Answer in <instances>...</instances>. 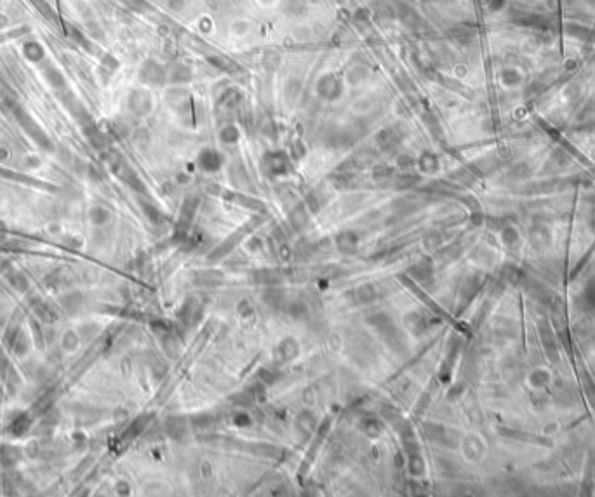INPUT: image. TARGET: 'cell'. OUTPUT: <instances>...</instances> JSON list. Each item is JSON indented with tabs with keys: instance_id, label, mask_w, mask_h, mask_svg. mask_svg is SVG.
Wrapping results in <instances>:
<instances>
[{
	"instance_id": "2",
	"label": "cell",
	"mask_w": 595,
	"mask_h": 497,
	"mask_svg": "<svg viewBox=\"0 0 595 497\" xmlns=\"http://www.w3.org/2000/svg\"><path fill=\"white\" fill-rule=\"evenodd\" d=\"M218 163H220V159H218V155L214 153V151H204V153H202V157H200V165H202L204 169H207V171L216 169Z\"/></svg>"
},
{
	"instance_id": "1",
	"label": "cell",
	"mask_w": 595,
	"mask_h": 497,
	"mask_svg": "<svg viewBox=\"0 0 595 497\" xmlns=\"http://www.w3.org/2000/svg\"><path fill=\"white\" fill-rule=\"evenodd\" d=\"M339 90H341V86H339V82L335 80V78H324V80L320 82V92H324V96L335 98Z\"/></svg>"
}]
</instances>
